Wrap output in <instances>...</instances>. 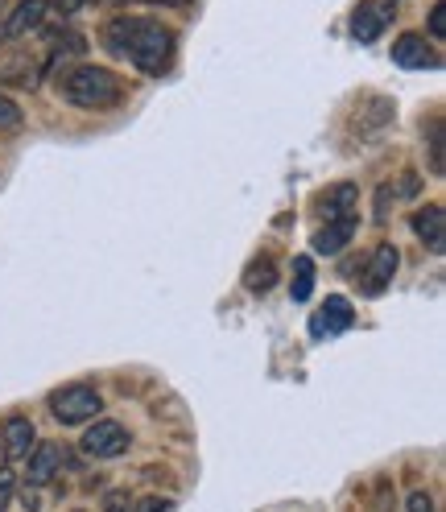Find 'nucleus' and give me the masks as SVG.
I'll list each match as a JSON object with an SVG mask.
<instances>
[{"mask_svg": "<svg viewBox=\"0 0 446 512\" xmlns=\"http://www.w3.org/2000/svg\"><path fill=\"white\" fill-rule=\"evenodd\" d=\"M393 62H397L401 71H438L442 67V54L422 34H401L393 42Z\"/></svg>", "mask_w": 446, "mask_h": 512, "instance_id": "obj_7", "label": "nucleus"}, {"mask_svg": "<svg viewBox=\"0 0 446 512\" xmlns=\"http://www.w3.org/2000/svg\"><path fill=\"white\" fill-rule=\"evenodd\" d=\"M124 500H129L124 492H112V496H108V512H129V508H124Z\"/></svg>", "mask_w": 446, "mask_h": 512, "instance_id": "obj_25", "label": "nucleus"}, {"mask_svg": "<svg viewBox=\"0 0 446 512\" xmlns=\"http://www.w3.org/2000/svg\"><path fill=\"white\" fill-rule=\"evenodd\" d=\"M0 512H5V504H0Z\"/></svg>", "mask_w": 446, "mask_h": 512, "instance_id": "obj_26", "label": "nucleus"}, {"mask_svg": "<svg viewBox=\"0 0 446 512\" xmlns=\"http://www.w3.org/2000/svg\"><path fill=\"white\" fill-rule=\"evenodd\" d=\"M83 5H95V0H50V9H58V13H79Z\"/></svg>", "mask_w": 446, "mask_h": 512, "instance_id": "obj_24", "label": "nucleus"}, {"mask_svg": "<svg viewBox=\"0 0 446 512\" xmlns=\"http://www.w3.org/2000/svg\"><path fill=\"white\" fill-rule=\"evenodd\" d=\"M273 285H277L273 256H257V261L248 265V273H244V290H248V294H269Z\"/></svg>", "mask_w": 446, "mask_h": 512, "instance_id": "obj_15", "label": "nucleus"}, {"mask_svg": "<svg viewBox=\"0 0 446 512\" xmlns=\"http://www.w3.org/2000/svg\"><path fill=\"white\" fill-rule=\"evenodd\" d=\"M174 504L166 500V496H145V500H137V508L133 512H170Z\"/></svg>", "mask_w": 446, "mask_h": 512, "instance_id": "obj_21", "label": "nucleus"}, {"mask_svg": "<svg viewBox=\"0 0 446 512\" xmlns=\"http://www.w3.org/2000/svg\"><path fill=\"white\" fill-rule=\"evenodd\" d=\"M129 430H124L120 422H100V418H95V422H87V434H83V455L87 459H116V455H124V451H129Z\"/></svg>", "mask_w": 446, "mask_h": 512, "instance_id": "obj_4", "label": "nucleus"}, {"mask_svg": "<svg viewBox=\"0 0 446 512\" xmlns=\"http://www.w3.org/2000/svg\"><path fill=\"white\" fill-rule=\"evenodd\" d=\"M0 438H5V455L17 463V459H25L29 451H34L38 430H34V422H29V418H9L5 422V434H0Z\"/></svg>", "mask_w": 446, "mask_h": 512, "instance_id": "obj_14", "label": "nucleus"}, {"mask_svg": "<svg viewBox=\"0 0 446 512\" xmlns=\"http://www.w3.org/2000/svg\"><path fill=\"white\" fill-rule=\"evenodd\" d=\"M352 236H356V219H327L323 228L314 232V252H323V256H335V252H343L347 244H352Z\"/></svg>", "mask_w": 446, "mask_h": 512, "instance_id": "obj_13", "label": "nucleus"}, {"mask_svg": "<svg viewBox=\"0 0 446 512\" xmlns=\"http://www.w3.org/2000/svg\"><path fill=\"white\" fill-rule=\"evenodd\" d=\"M25 459H29L25 479H29V484H34V488H46L50 479L62 471V463L71 459V451H67V446H62V442H34V451H29Z\"/></svg>", "mask_w": 446, "mask_h": 512, "instance_id": "obj_8", "label": "nucleus"}, {"mask_svg": "<svg viewBox=\"0 0 446 512\" xmlns=\"http://www.w3.org/2000/svg\"><path fill=\"white\" fill-rule=\"evenodd\" d=\"M112 5H162V9H182L190 0H112Z\"/></svg>", "mask_w": 446, "mask_h": 512, "instance_id": "obj_23", "label": "nucleus"}, {"mask_svg": "<svg viewBox=\"0 0 446 512\" xmlns=\"http://www.w3.org/2000/svg\"><path fill=\"white\" fill-rule=\"evenodd\" d=\"M397 265H401V252H397V244H376V252L368 256V265L360 269V290L368 294V298H376V294H385L389 290V281L397 277Z\"/></svg>", "mask_w": 446, "mask_h": 512, "instance_id": "obj_6", "label": "nucleus"}, {"mask_svg": "<svg viewBox=\"0 0 446 512\" xmlns=\"http://www.w3.org/2000/svg\"><path fill=\"white\" fill-rule=\"evenodd\" d=\"M405 512H434V496L430 492H413L405 500Z\"/></svg>", "mask_w": 446, "mask_h": 512, "instance_id": "obj_20", "label": "nucleus"}, {"mask_svg": "<svg viewBox=\"0 0 446 512\" xmlns=\"http://www.w3.org/2000/svg\"><path fill=\"white\" fill-rule=\"evenodd\" d=\"M9 128H21V108L9 95H0V133H9Z\"/></svg>", "mask_w": 446, "mask_h": 512, "instance_id": "obj_17", "label": "nucleus"}, {"mask_svg": "<svg viewBox=\"0 0 446 512\" xmlns=\"http://www.w3.org/2000/svg\"><path fill=\"white\" fill-rule=\"evenodd\" d=\"M62 100H67L71 108L108 112V108H116V104L124 100V83L116 79V71L83 62V67H75V71L62 75Z\"/></svg>", "mask_w": 446, "mask_h": 512, "instance_id": "obj_2", "label": "nucleus"}, {"mask_svg": "<svg viewBox=\"0 0 446 512\" xmlns=\"http://www.w3.org/2000/svg\"><path fill=\"white\" fill-rule=\"evenodd\" d=\"M413 232H418V240L434 256H442V248H446V207L442 203H426L422 211H413Z\"/></svg>", "mask_w": 446, "mask_h": 512, "instance_id": "obj_11", "label": "nucleus"}, {"mask_svg": "<svg viewBox=\"0 0 446 512\" xmlns=\"http://www.w3.org/2000/svg\"><path fill=\"white\" fill-rule=\"evenodd\" d=\"M50 413L58 426H87L104 413V397L91 384H67V389L50 393Z\"/></svg>", "mask_w": 446, "mask_h": 512, "instance_id": "obj_3", "label": "nucleus"}, {"mask_svg": "<svg viewBox=\"0 0 446 512\" xmlns=\"http://www.w3.org/2000/svg\"><path fill=\"white\" fill-rule=\"evenodd\" d=\"M356 203H360V190L352 182H339V186L323 190L318 211H323V219H356Z\"/></svg>", "mask_w": 446, "mask_h": 512, "instance_id": "obj_12", "label": "nucleus"}, {"mask_svg": "<svg viewBox=\"0 0 446 512\" xmlns=\"http://www.w3.org/2000/svg\"><path fill=\"white\" fill-rule=\"evenodd\" d=\"M430 174H446V162H442V128L434 124V133H430Z\"/></svg>", "mask_w": 446, "mask_h": 512, "instance_id": "obj_19", "label": "nucleus"}, {"mask_svg": "<svg viewBox=\"0 0 446 512\" xmlns=\"http://www.w3.org/2000/svg\"><path fill=\"white\" fill-rule=\"evenodd\" d=\"M393 13H397L393 0H360L352 9V38L372 46L376 38H385V29L393 25Z\"/></svg>", "mask_w": 446, "mask_h": 512, "instance_id": "obj_5", "label": "nucleus"}, {"mask_svg": "<svg viewBox=\"0 0 446 512\" xmlns=\"http://www.w3.org/2000/svg\"><path fill=\"white\" fill-rule=\"evenodd\" d=\"M430 42H442L446 38V0H438V5L430 9Z\"/></svg>", "mask_w": 446, "mask_h": 512, "instance_id": "obj_18", "label": "nucleus"}, {"mask_svg": "<svg viewBox=\"0 0 446 512\" xmlns=\"http://www.w3.org/2000/svg\"><path fill=\"white\" fill-rule=\"evenodd\" d=\"M352 323H356L352 302H347V298H327L323 310L310 318V335H314V339H331V335L352 331Z\"/></svg>", "mask_w": 446, "mask_h": 512, "instance_id": "obj_10", "label": "nucleus"}, {"mask_svg": "<svg viewBox=\"0 0 446 512\" xmlns=\"http://www.w3.org/2000/svg\"><path fill=\"white\" fill-rule=\"evenodd\" d=\"M13 492H17V475L9 467H0V504L13 500Z\"/></svg>", "mask_w": 446, "mask_h": 512, "instance_id": "obj_22", "label": "nucleus"}, {"mask_svg": "<svg viewBox=\"0 0 446 512\" xmlns=\"http://www.w3.org/2000/svg\"><path fill=\"white\" fill-rule=\"evenodd\" d=\"M310 294H314V261L310 256H298L294 277H290V298L294 302H310Z\"/></svg>", "mask_w": 446, "mask_h": 512, "instance_id": "obj_16", "label": "nucleus"}, {"mask_svg": "<svg viewBox=\"0 0 446 512\" xmlns=\"http://www.w3.org/2000/svg\"><path fill=\"white\" fill-rule=\"evenodd\" d=\"M46 13H50V0H17V5L9 9V17H5V25H0V42L29 38L46 21Z\"/></svg>", "mask_w": 446, "mask_h": 512, "instance_id": "obj_9", "label": "nucleus"}, {"mask_svg": "<svg viewBox=\"0 0 446 512\" xmlns=\"http://www.w3.org/2000/svg\"><path fill=\"white\" fill-rule=\"evenodd\" d=\"M104 50L133 62L141 75H162L170 67L174 54V29H166L153 17H137V13H120L104 25Z\"/></svg>", "mask_w": 446, "mask_h": 512, "instance_id": "obj_1", "label": "nucleus"}]
</instances>
